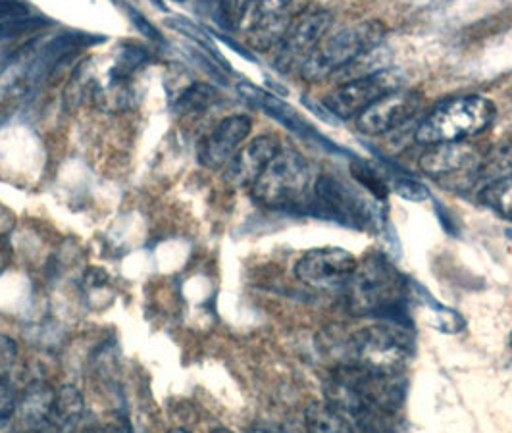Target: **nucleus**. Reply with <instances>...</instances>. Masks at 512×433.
I'll return each mask as SVG.
<instances>
[{"label": "nucleus", "instance_id": "18", "mask_svg": "<svg viewBox=\"0 0 512 433\" xmlns=\"http://www.w3.org/2000/svg\"><path fill=\"white\" fill-rule=\"evenodd\" d=\"M16 364L18 345L10 337L0 335V426L12 418L18 405Z\"/></svg>", "mask_w": 512, "mask_h": 433}, {"label": "nucleus", "instance_id": "30", "mask_svg": "<svg viewBox=\"0 0 512 433\" xmlns=\"http://www.w3.org/2000/svg\"><path fill=\"white\" fill-rule=\"evenodd\" d=\"M49 22L37 16H26V18H16V20H8L4 24H0V39H12L16 35H22L27 31H33L37 27L47 26Z\"/></svg>", "mask_w": 512, "mask_h": 433}, {"label": "nucleus", "instance_id": "4", "mask_svg": "<svg viewBox=\"0 0 512 433\" xmlns=\"http://www.w3.org/2000/svg\"><path fill=\"white\" fill-rule=\"evenodd\" d=\"M414 355V339L407 326L382 322L366 326L345 339L341 364H357L372 372L401 374Z\"/></svg>", "mask_w": 512, "mask_h": 433}, {"label": "nucleus", "instance_id": "6", "mask_svg": "<svg viewBox=\"0 0 512 433\" xmlns=\"http://www.w3.org/2000/svg\"><path fill=\"white\" fill-rule=\"evenodd\" d=\"M495 106L484 97H459L443 102L416 129V141L424 145L461 143L486 131L495 120Z\"/></svg>", "mask_w": 512, "mask_h": 433}, {"label": "nucleus", "instance_id": "35", "mask_svg": "<svg viewBox=\"0 0 512 433\" xmlns=\"http://www.w3.org/2000/svg\"><path fill=\"white\" fill-rule=\"evenodd\" d=\"M172 433H191V432H187V430H183V428H178V430H174V432Z\"/></svg>", "mask_w": 512, "mask_h": 433}, {"label": "nucleus", "instance_id": "31", "mask_svg": "<svg viewBox=\"0 0 512 433\" xmlns=\"http://www.w3.org/2000/svg\"><path fill=\"white\" fill-rule=\"evenodd\" d=\"M31 16L29 8L24 2H10V0H0V24L16 18H26Z\"/></svg>", "mask_w": 512, "mask_h": 433}, {"label": "nucleus", "instance_id": "3", "mask_svg": "<svg viewBox=\"0 0 512 433\" xmlns=\"http://www.w3.org/2000/svg\"><path fill=\"white\" fill-rule=\"evenodd\" d=\"M312 170L305 156L293 149H280L251 187L256 203L289 212H312L314 204Z\"/></svg>", "mask_w": 512, "mask_h": 433}, {"label": "nucleus", "instance_id": "28", "mask_svg": "<svg viewBox=\"0 0 512 433\" xmlns=\"http://www.w3.org/2000/svg\"><path fill=\"white\" fill-rule=\"evenodd\" d=\"M351 174H353V178L359 181L362 187H366L376 199H380V201H384L385 197H387V193H389V187H387V183H385L382 176L376 172V170H372L368 164H364V162H353L351 164Z\"/></svg>", "mask_w": 512, "mask_h": 433}, {"label": "nucleus", "instance_id": "26", "mask_svg": "<svg viewBox=\"0 0 512 433\" xmlns=\"http://www.w3.org/2000/svg\"><path fill=\"white\" fill-rule=\"evenodd\" d=\"M480 201L512 220V176L495 181L480 191Z\"/></svg>", "mask_w": 512, "mask_h": 433}, {"label": "nucleus", "instance_id": "33", "mask_svg": "<svg viewBox=\"0 0 512 433\" xmlns=\"http://www.w3.org/2000/svg\"><path fill=\"white\" fill-rule=\"evenodd\" d=\"M249 433H280V432H272V430H266V428H255V430H251Z\"/></svg>", "mask_w": 512, "mask_h": 433}, {"label": "nucleus", "instance_id": "23", "mask_svg": "<svg viewBox=\"0 0 512 433\" xmlns=\"http://www.w3.org/2000/svg\"><path fill=\"white\" fill-rule=\"evenodd\" d=\"M512 176V145H503L482 158L476 187L484 189L487 185Z\"/></svg>", "mask_w": 512, "mask_h": 433}, {"label": "nucleus", "instance_id": "1", "mask_svg": "<svg viewBox=\"0 0 512 433\" xmlns=\"http://www.w3.org/2000/svg\"><path fill=\"white\" fill-rule=\"evenodd\" d=\"M326 403L343 412L364 433H397L407 397L403 374L372 372L357 364H337L324 383Z\"/></svg>", "mask_w": 512, "mask_h": 433}, {"label": "nucleus", "instance_id": "17", "mask_svg": "<svg viewBox=\"0 0 512 433\" xmlns=\"http://www.w3.org/2000/svg\"><path fill=\"white\" fill-rule=\"evenodd\" d=\"M237 91H239V95H241L245 101L251 102L256 108H262L266 114H270L272 118H276V120H278L282 126L289 129V131H293V133H297V135H301V137H320V135L312 129V126H308L307 120H305L301 114H297L289 104H285V102L280 101V99H276L274 95H270V93L258 89V87L251 85V83H239V85H237Z\"/></svg>", "mask_w": 512, "mask_h": 433}, {"label": "nucleus", "instance_id": "14", "mask_svg": "<svg viewBox=\"0 0 512 433\" xmlns=\"http://www.w3.org/2000/svg\"><path fill=\"white\" fill-rule=\"evenodd\" d=\"M253 122L249 116L235 114L222 120L216 129L206 137L199 149L201 164L210 170H220L228 166L231 158L237 154L241 143L249 137Z\"/></svg>", "mask_w": 512, "mask_h": 433}, {"label": "nucleus", "instance_id": "34", "mask_svg": "<svg viewBox=\"0 0 512 433\" xmlns=\"http://www.w3.org/2000/svg\"><path fill=\"white\" fill-rule=\"evenodd\" d=\"M210 433H233L230 430H226V428H216V430H212Z\"/></svg>", "mask_w": 512, "mask_h": 433}, {"label": "nucleus", "instance_id": "7", "mask_svg": "<svg viewBox=\"0 0 512 433\" xmlns=\"http://www.w3.org/2000/svg\"><path fill=\"white\" fill-rule=\"evenodd\" d=\"M312 212L353 230H376L380 220L376 206L364 201L353 187L333 176L316 179Z\"/></svg>", "mask_w": 512, "mask_h": 433}, {"label": "nucleus", "instance_id": "22", "mask_svg": "<svg viewBox=\"0 0 512 433\" xmlns=\"http://www.w3.org/2000/svg\"><path fill=\"white\" fill-rule=\"evenodd\" d=\"M83 408L85 401L79 389L72 385H64L56 395H54V405H52L51 426L54 428H72L83 418Z\"/></svg>", "mask_w": 512, "mask_h": 433}, {"label": "nucleus", "instance_id": "25", "mask_svg": "<svg viewBox=\"0 0 512 433\" xmlns=\"http://www.w3.org/2000/svg\"><path fill=\"white\" fill-rule=\"evenodd\" d=\"M99 106L104 110H124L133 104V91L129 87V79H116V77H110V81L106 83V87L99 89L95 93Z\"/></svg>", "mask_w": 512, "mask_h": 433}, {"label": "nucleus", "instance_id": "16", "mask_svg": "<svg viewBox=\"0 0 512 433\" xmlns=\"http://www.w3.org/2000/svg\"><path fill=\"white\" fill-rule=\"evenodd\" d=\"M103 41L104 37H95V35L83 33V31L62 33L43 47V52L39 54V58H35V62L29 70V76L33 77L35 81H39L41 77L49 76L51 72H54L62 62L72 58L77 51L91 47L95 43H103Z\"/></svg>", "mask_w": 512, "mask_h": 433}, {"label": "nucleus", "instance_id": "13", "mask_svg": "<svg viewBox=\"0 0 512 433\" xmlns=\"http://www.w3.org/2000/svg\"><path fill=\"white\" fill-rule=\"evenodd\" d=\"M420 104L422 97L416 91L399 89L362 112L357 118V128L364 135H385L389 131L407 126L418 114Z\"/></svg>", "mask_w": 512, "mask_h": 433}, {"label": "nucleus", "instance_id": "10", "mask_svg": "<svg viewBox=\"0 0 512 433\" xmlns=\"http://www.w3.org/2000/svg\"><path fill=\"white\" fill-rule=\"evenodd\" d=\"M332 20V12L324 8H305L301 14H297L276 47V68L283 74L301 70L308 56L328 35Z\"/></svg>", "mask_w": 512, "mask_h": 433}, {"label": "nucleus", "instance_id": "37", "mask_svg": "<svg viewBox=\"0 0 512 433\" xmlns=\"http://www.w3.org/2000/svg\"><path fill=\"white\" fill-rule=\"evenodd\" d=\"M507 235H509V239H512V230H507Z\"/></svg>", "mask_w": 512, "mask_h": 433}, {"label": "nucleus", "instance_id": "32", "mask_svg": "<svg viewBox=\"0 0 512 433\" xmlns=\"http://www.w3.org/2000/svg\"><path fill=\"white\" fill-rule=\"evenodd\" d=\"M129 16H131L133 24L139 27V29H141V31H143V33H145L149 39H154V41H162V35H160V33H158V31H156V29H154V27L151 26V24H149V22H147V20H145V18H143L139 12H135L133 8H129Z\"/></svg>", "mask_w": 512, "mask_h": 433}, {"label": "nucleus", "instance_id": "19", "mask_svg": "<svg viewBox=\"0 0 512 433\" xmlns=\"http://www.w3.org/2000/svg\"><path fill=\"white\" fill-rule=\"evenodd\" d=\"M410 299H414L418 308L424 312L430 328L443 333H461L466 328V320L457 310L441 305L422 285L414 281H410Z\"/></svg>", "mask_w": 512, "mask_h": 433}, {"label": "nucleus", "instance_id": "9", "mask_svg": "<svg viewBox=\"0 0 512 433\" xmlns=\"http://www.w3.org/2000/svg\"><path fill=\"white\" fill-rule=\"evenodd\" d=\"M482 154L466 141L432 145L420 156V168L447 189L476 187Z\"/></svg>", "mask_w": 512, "mask_h": 433}, {"label": "nucleus", "instance_id": "27", "mask_svg": "<svg viewBox=\"0 0 512 433\" xmlns=\"http://www.w3.org/2000/svg\"><path fill=\"white\" fill-rule=\"evenodd\" d=\"M149 62V52L145 47H137V45H126L120 51V60L114 64V68L110 70V77L116 79H129L131 74H135L141 66H145Z\"/></svg>", "mask_w": 512, "mask_h": 433}, {"label": "nucleus", "instance_id": "36", "mask_svg": "<svg viewBox=\"0 0 512 433\" xmlns=\"http://www.w3.org/2000/svg\"><path fill=\"white\" fill-rule=\"evenodd\" d=\"M509 347H511V353H512V332H511V335H509Z\"/></svg>", "mask_w": 512, "mask_h": 433}, {"label": "nucleus", "instance_id": "11", "mask_svg": "<svg viewBox=\"0 0 512 433\" xmlns=\"http://www.w3.org/2000/svg\"><path fill=\"white\" fill-rule=\"evenodd\" d=\"M359 266V260L339 247H320L301 256L295 264V276L310 287L326 289L345 285Z\"/></svg>", "mask_w": 512, "mask_h": 433}, {"label": "nucleus", "instance_id": "21", "mask_svg": "<svg viewBox=\"0 0 512 433\" xmlns=\"http://www.w3.org/2000/svg\"><path fill=\"white\" fill-rule=\"evenodd\" d=\"M308 433H357L353 422L330 403H310L305 410Z\"/></svg>", "mask_w": 512, "mask_h": 433}, {"label": "nucleus", "instance_id": "20", "mask_svg": "<svg viewBox=\"0 0 512 433\" xmlns=\"http://www.w3.org/2000/svg\"><path fill=\"white\" fill-rule=\"evenodd\" d=\"M54 395L56 393L45 383H33L31 387H27L24 397L20 399V410L29 426L33 428L51 426Z\"/></svg>", "mask_w": 512, "mask_h": 433}, {"label": "nucleus", "instance_id": "2", "mask_svg": "<svg viewBox=\"0 0 512 433\" xmlns=\"http://www.w3.org/2000/svg\"><path fill=\"white\" fill-rule=\"evenodd\" d=\"M343 287L345 303L353 314L382 316L385 322L405 326L410 283L385 256H366Z\"/></svg>", "mask_w": 512, "mask_h": 433}, {"label": "nucleus", "instance_id": "29", "mask_svg": "<svg viewBox=\"0 0 512 433\" xmlns=\"http://www.w3.org/2000/svg\"><path fill=\"white\" fill-rule=\"evenodd\" d=\"M393 189L395 193L410 201V203H424L426 199H430V191L426 185H422L420 181H416L414 178H399L393 181Z\"/></svg>", "mask_w": 512, "mask_h": 433}, {"label": "nucleus", "instance_id": "24", "mask_svg": "<svg viewBox=\"0 0 512 433\" xmlns=\"http://www.w3.org/2000/svg\"><path fill=\"white\" fill-rule=\"evenodd\" d=\"M218 101V91L212 85L206 83H191L187 89H183L178 101L174 102V110L183 116L199 114L210 108Z\"/></svg>", "mask_w": 512, "mask_h": 433}, {"label": "nucleus", "instance_id": "12", "mask_svg": "<svg viewBox=\"0 0 512 433\" xmlns=\"http://www.w3.org/2000/svg\"><path fill=\"white\" fill-rule=\"evenodd\" d=\"M305 6L293 2H251L243 29L255 51H270L280 45L285 31Z\"/></svg>", "mask_w": 512, "mask_h": 433}, {"label": "nucleus", "instance_id": "8", "mask_svg": "<svg viewBox=\"0 0 512 433\" xmlns=\"http://www.w3.org/2000/svg\"><path fill=\"white\" fill-rule=\"evenodd\" d=\"M405 76L401 70L384 68L366 76L349 79L324 97V108L339 120L359 118L372 104L382 101L387 95L403 89Z\"/></svg>", "mask_w": 512, "mask_h": 433}, {"label": "nucleus", "instance_id": "15", "mask_svg": "<svg viewBox=\"0 0 512 433\" xmlns=\"http://www.w3.org/2000/svg\"><path fill=\"white\" fill-rule=\"evenodd\" d=\"M282 145L272 135H262L253 139L247 147L231 158L226 166V179L235 187H253L256 179L266 170V166L280 153Z\"/></svg>", "mask_w": 512, "mask_h": 433}, {"label": "nucleus", "instance_id": "5", "mask_svg": "<svg viewBox=\"0 0 512 433\" xmlns=\"http://www.w3.org/2000/svg\"><path fill=\"white\" fill-rule=\"evenodd\" d=\"M384 35L385 26L378 20H364L332 31L308 56L299 74L305 81H324L335 76L345 66H353L362 56L376 51Z\"/></svg>", "mask_w": 512, "mask_h": 433}]
</instances>
